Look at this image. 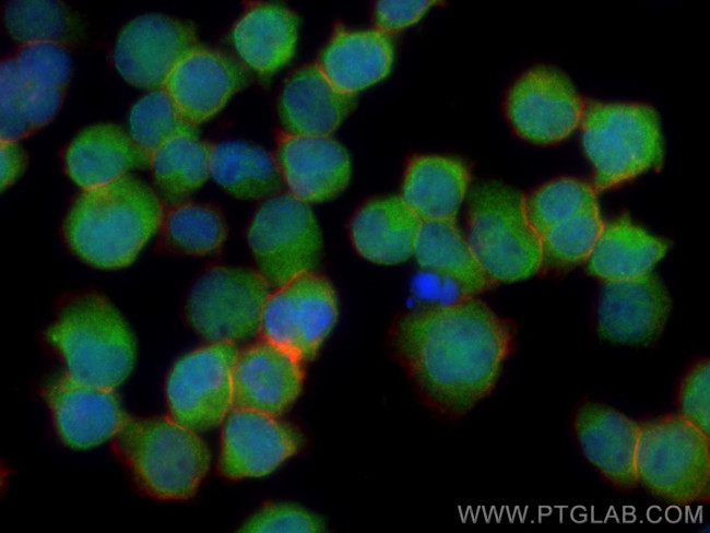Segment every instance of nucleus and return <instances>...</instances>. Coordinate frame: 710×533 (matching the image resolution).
Segmentation results:
<instances>
[{"mask_svg":"<svg viewBox=\"0 0 710 533\" xmlns=\"http://www.w3.org/2000/svg\"><path fill=\"white\" fill-rule=\"evenodd\" d=\"M163 218L159 197L141 179L127 174L82 190L66 215L62 235L70 250L87 264L120 269L135 260Z\"/></svg>","mask_w":710,"mask_h":533,"instance_id":"nucleus-2","label":"nucleus"},{"mask_svg":"<svg viewBox=\"0 0 710 533\" xmlns=\"http://www.w3.org/2000/svg\"><path fill=\"white\" fill-rule=\"evenodd\" d=\"M423 269L451 280L461 296H476L495 284L475 259L455 221H424L413 252Z\"/></svg>","mask_w":710,"mask_h":533,"instance_id":"nucleus-28","label":"nucleus"},{"mask_svg":"<svg viewBox=\"0 0 710 533\" xmlns=\"http://www.w3.org/2000/svg\"><path fill=\"white\" fill-rule=\"evenodd\" d=\"M638 485L677 506L710 500V436L676 413L640 422Z\"/></svg>","mask_w":710,"mask_h":533,"instance_id":"nucleus-7","label":"nucleus"},{"mask_svg":"<svg viewBox=\"0 0 710 533\" xmlns=\"http://www.w3.org/2000/svg\"><path fill=\"white\" fill-rule=\"evenodd\" d=\"M421 218L398 196L374 198L354 214L350 234L356 251L378 264H398L414 252Z\"/></svg>","mask_w":710,"mask_h":533,"instance_id":"nucleus-25","label":"nucleus"},{"mask_svg":"<svg viewBox=\"0 0 710 533\" xmlns=\"http://www.w3.org/2000/svg\"><path fill=\"white\" fill-rule=\"evenodd\" d=\"M603 225L595 206L548 228L540 236L542 270H565L587 261Z\"/></svg>","mask_w":710,"mask_h":533,"instance_id":"nucleus-33","label":"nucleus"},{"mask_svg":"<svg viewBox=\"0 0 710 533\" xmlns=\"http://www.w3.org/2000/svg\"><path fill=\"white\" fill-rule=\"evenodd\" d=\"M199 45L192 23L164 14H142L120 29L113 63L130 85L161 90L177 63Z\"/></svg>","mask_w":710,"mask_h":533,"instance_id":"nucleus-13","label":"nucleus"},{"mask_svg":"<svg viewBox=\"0 0 710 533\" xmlns=\"http://www.w3.org/2000/svg\"><path fill=\"white\" fill-rule=\"evenodd\" d=\"M14 59L28 85L67 90L72 74L67 46L51 42L25 44L19 47Z\"/></svg>","mask_w":710,"mask_h":533,"instance_id":"nucleus-36","label":"nucleus"},{"mask_svg":"<svg viewBox=\"0 0 710 533\" xmlns=\"http://www.w3.org/2000/svg\"><path fill=\"white\" fill-rule=\"evenodd\" d=\"M250 80V70L239 58L199 45L177 63L163 90L180 117L198 127L221 111Z\"/></svg>","mask_w":710,"mask_h":533,"instance_id":"nucleus-14","label":"nucleus"},{"mask_svg":"<svg viewBox=\"0 0 710 533\" xmlns=\"http://www.w3.org/2000/svg\"><path fill=\"white\" fill-rule=\"evenodd\" d=\"M270 294V284L259 271L212 266L192 286L186 319L211 343L248 341L260 333Z\"/></svg>","mask_w":710,"mask_h":533,"instance_id":"nucleus-8","label":"nucleus"},{"mask_svg":"<svg viewBox=\"0 0 710 533\" xmlns=\"http://www.w3.org/2000/svg\"><path fill=\"white\" fill-rule=\"evenodd\" d=\"M301 445L300 431L276 416L233 408L222 431L218 471L228 479L264 476Z\"/></svg>","mask_w":710,"mask_h":533,"instance_id":"nucleus-15","label":"nucleus"},{"mask_svg":"<svg viewBox=\"0 0 710 533\" xmlns=\"http://www.w3.org/2000/svg\"><path fill=\"white\" fill-rule=\"evenodd\" d=\"M2 20L7 33L21 45L51 42L71 46L82 36L78 15L60 1H8L2 8Z\"/></svg>","mask_w":710,"mask_h":533,"instance_id":"nucleus-31","label":"nucleus"},{"mask_svg":"<svg viewBox=\"0 0 710 533\" xmlns=\"http://www.w3.org/2000/svg\"><path fill=\"white\" fill-rule=\"evenodd\" d=\"M209 167L217 185L242 200L268 199L284 186L274 157L244 141L211 144Z\"/></svg>","mask_w":710,"mask_h":533,"instance_id":"nucleus-29","label":"nucleus"},{"mask_svg":"<svg viewBox=\"0 0 710 533\" xmlns=\"http://www.w3.org/2000/svg\"><path fill=\"white\" fill-rule=\"evenodd\" d=\"M583 100L561 71L537 66L509 88L505 112L513 131L534 144H554L580 125Z\"/></svg>","mask_w":710,"mask_h":533,"instance_id":"nucleus-12","label":"nucleus"},{"mask_svg":"<svg viewBox=\"0 0 710 533\" xmlns=\"http://www.w3.org/2000/svg\"><path fill=\"white\" fill-rule=\"evenodd\" d=\"M595 206L599 205L593 187L575 178L548 181L524 196L528 220L539 236L552 226Z\"/></svg>","mask_w":710,"mask_h":533,"instance_id":"nucleus-34","label":"nucleus"},{"mask_svg":"<svg viewBox=\"0 0 710 533\" xmlns=\"http://www.w3.org/2000/svg\"><path fill=\"white\" fill-rule=\"evenodd\" d=\"M672 308L670 294L652 272L605 282L596 307V329L614 343L650 345L663 332Z\"/></svg>","mask_w":710,"mask_h":533,"instance_id":"nucleus-16","label":"nucleus"},{"mask_svg":"<svg viewBox=\"0 0 710 533\" xmlns=\"http://www.w3.org/2000/svg\"><path fill=\"white\" fill-rule=\"evenodd\" d=\"M151 161L152 154L121 127L105 122L81 130L63 153L66 173L83 190L113 182L131 169H147Z\"/></svg>","mask_w":710,"mask_h":533,"instance_id":"nucleus-21","label":"nucleus"},{"mask_svg":"<svg viewBox=\"0 0 710 533\" xmlns=\"http://www.w3.org/2000/svg\"><path fill=\"white\" fill-rule=\"evenodd\" d=\"M211 144L199 137L178 134L152 155L151 171L159 199L169 205L185 202L210 176Z\"/></svg>","mask_w":710,"mask_h":533,"instance_id":"nucleus-30","label":"nucleus"},{"mask_svg":"<svg viewBox=\"0 0 710 533\" xmlns=\"http://www.w3.org/2000/svg\"><path fill=\"white\" fill-rule=\"evenodd\" d=\"M27 85L14 57L3 59L0 67L1 142H17L33 133L22 109V98Z\"/></svg>","mask_w":710,"mask_h":533,"instance_id":"nucleus-37","label":"nucleus"},{"mask_svg":"<svg viewBox=\"0 0 710 533\" xmlns=\"http://www.w3.org/2000/svg\"><path fill=\"white\" fill-rule=\"evenodd\" d=\"M471 182L468 165L442 155H415L406 165L402 200L424 221H455Z\"/></svg>","mask_w":710,"mask_h":533,"instance_id":"nucleus-26","label":"nucleus"},{"mask_svg":"<svg viewBox=\"0 0 710 533\" xmlns=\"http://www.w3.org/2000/svg\"><path fill=\"white\" fill-rule=\"evenodd\" d=\"M677 413L710 436V364L697 359L684 375L676 396Z\"/></svg>","mask_w":710,"mask_h":533,"instance_id":"nucleus-38","label":"nucleus"},{"mask_svg":"<svg viewBox=\"0 0 710 533\" xmlns=\"http://www.w3.org/2000/svg\"><path fill=\"white\" fill-rule=\"evenodd\" d=\"M111 447L138 488L158 500L191 498L210 467L205 442L169 415H128Z\"/></svg>","mask_w":710,"mask_h":533,"instance_id":"nucleus-4","label":"nucleus"},{"mask_svg":"<svg viewBox=\"0 0 710 533\" xmlns=\"http://www.w3.org/2000/svg\"><path fill=\"white\" fill-rule=\"evenodd\" d=\"M235 343H212L181 357L166 381L169 416L203 431L220 425L234 406Z\"/></svg>","mask_w":710,"mask_h":533,"instance_id":"nucleus-10","label":"nucleus"},{"mask_svg":"<svg viewBox=\"0 0 710 533\" xmlns=\"http://www.w3.org/2000/svg\"><path fill=\"white\" fill-rule=\"evenodd\" d=\"M298 15L285 5L249 2L230 31L238 58L262 78H269L293 59Z\"/></svg>","mask_w":710,"mask_h":533,"instance_id":"nucleus-23","label":"nucleus"},{"mask_svg":"<svg viewBox=\"0 0 710 533\" xmlns=\"http://www.w3.org/2000/svg\"><path fill=\"white\" fill-rule=\"evenodd\" d=\"M668 244L635 225L627 214L604 223L589 257L588 272L603 282L637 279L652 272Z\"/></svg>","mask_w":710,"mask_h":533,"instance_id":"nucleus-27","label":"nucleus"},{"mask_svg":"<svg viewBox=\"0 0 710 533\" xmlns=\"http://www.w3.org/2000/svg\"><path fill=\"white\" fill-rule=\"evenodd\" d=\"M43 396L59 437L73 449L113 439L128 416L115 390L78 382L67 374L50 381Z\"/></svg>","mask_w":710,"mask_h":533,"instance_id":"nucleus-20","label":"nucleus"},{"mask_svg":"<svg viewBox=\"0 0 710 533\" xmlns=\"http://www.w3.org/2000/svg\"><path fill=\"white\" fill-rule=\"evenodd\" d=\"M323 520L295 505L269 504L256 512L240 531L257 533H317L324 531Z\"/></svg>","mask_w":710,"mask_h":533,"instance_id":"nucleus-39","label":"nucleus"},{"mask_svg":"<svg viewBox=\"0 0 710 533\" xmlns=\"http://www.w3.org/2000/svg\"><path fill=\"white\" fill-rule=\"evenodd\" d=\"M580 126L596 193L660 168L662 135L659 116L651 106L584 100Z\"/></svg>","mask_w":710,"mask_h":533,"instance_id":"nucleus-6","label":"nucleus"},{"mask_svg":"<svg viewBox=\"0 0 710 533\" xmlns=\"http://www.w3.org/2000/svg\"><path fill=\"white\" fill-rule=\"evenodd\" d=\"M45 339L62 357L66 374L84 384L115 390L134 365L131 330L115 306L97 293L67 298Z\"/></svg>","mask_w":710,"mask_h":533,"instance_id":"nucleus-3","label":"nucleus"},{"mask_svg":"<svg viewBox=\"0 0 710 533\" xmlns=\"http://www.w3.org/2000/svg\"><path fill=\"white\" fill-rule=\"evenodd\" d=\"M304 379L301 360L261 339L238 350L233 372V408L277 417L297 400Z\"/></svg>","mask_w":710,"mask_h":533,"instance_id":"nucleus-18","label":"nucleus"},{"mask_svg":"<svg viewBox=\"0 0 710 533\" xmlns=\"http://www.w3.org/2000/svg\"><path fill=\"white\" fill-rule=\"evenodd\" d=\"M465 238L495 285L542 270L541 239L528 220L524 196L505 183L483 181L471 189Z\"/></svg>","mask_w":710,"mask_h":533,"instance_id":"nucleus-5","label":"nucleus"},{"mask_svg":"<svg viewBox=\"0 0 710 533\" xmlns=\"http://www.w3.org/2000/svg\"><path fill=\"white\" fill-rule=\"evenodd\" d=\"M393 56L389 34L377 28L351 31L336 23L317 66L336 90L356 95L389 74Z\"/></svg>","mask_w":710,"mask_h":533,"instance_id":"nucleus-24","label":"nucleus"},{"mask_svg":"<svg viewBox=\"0 0 710 533\" xmlns=\"http://www.w3.org/2000/svg\"><path fill=\"white\" fill-rule=\"evenodd\" d=\"M159 244L165 250L187 256L216 253L227 227L222 211L213 204L181 202L164 214Z\"/></svg>","mask_w":710,"mask_h":533,"instance_id":"nucleus-32","label":"nucleus"},{"mask_svg":"<svg viewBox=\"0 0 710 533\" xmlns=\"http://www.w3.org/2000/svg\"><path fill=\"white\" fill-rule=\"evenodd\" d=\"M389 340L421 402L454 419L492 394L514 350L516 328L476 296H461L401 313Z\"/></svg>","mask_w":710,"mask_h":533,"instance_id":"nucleus-1","label":"nucleus"},{"mask_svg":"<svg viewBox=\"0 0 710 533\" xmlns=\"http://www.w3.org/2000/svg\"><path fill=\"white\" fill-rule=\"evenodd\" d=\"M336 318L338 299L331 283L311 271L270 294L260 334L305 363L318 354Z\"/></svg>","mask_w":710,"mask_h":533,"instance_id":"nucleus-11","label":"nucleus"},{"mask_svg":"<svg viewBox=\"0 0 710 533\" xmlns=\"http://www.w3.org/2000/svg\"><path fill=\"white\" fill-rule=\"evenodd\" d=\"M1 190L12 185L25 170L27 155L17 142H0Z\"/></svg>","mask_w":710,"mask_h":533,"instance_id":"nucleus-42","label":"nucleus"},{"mask_svg":"<svg viewBox=\"0 0 710 533\" xmlns=\"http://www.w3.org/2000/svg\"><path fill=\"white\" fill-rule=\"evenodd\" d=\"M247 241L259 272L275 288L315 271L321 259L322 237L313 212L289 192L258 206Z\"/></svg>","mask_w":710,"mask_h":533,"instance_id":"nucleus-9","label":"nucleus"},{"mask_svg":"<svg viewBox=\"0 0 710 533\" xmlns=\"http://www.w3.org/2000/svg\"><path fill=\"white\" fill-rule=\"evenodd\" d=\"M355 104L356 95L336 90L317 63H311L288 75L279 97L277 114L286 133L331 137Z\"/></svg>","mask_w":710,"mask_h":533,"instance_id":"nucleus-22","label":"nucleus"},{"mask_svg":"<svg viewBox=\"0 0 710 533\" xmlns=\"http://www.w3.org/2000/svg\"><path fill=\"white\" fill-rule=\"evenodd\" d=\"M129 134L141 147L153 153L178 134L199 137V129L185 121L167 93L161 88L141 97L129 112Z\"/></svg>","mask_w":710,"mask_h":533,"instance_id":"nucleus-35","label":"nucleus"},{"mask_svg":"<svg viewBox=\"0 0 710 533\" xmlns=\"http://www.w3.org/2000/svg\"><path fill=\"white\" fill-rule=\"evenodd\" d=\"M274 159L289 193L309 204L336 197L347 186L351 161L331 137L294 135L277 131Z\"/></svg>","mask_w":710,"mask_h":533,"instance_id":"nucleus-19","label":"nucleus"},{"mask_svg":"<svg viewBox=\"0 0 710 533\" xmlns=\"http://www.w3.org/2000/svg\"><path fill=\"white\" fill-rule=\"evenodd\" d=\"M66 88L27 85L22 109L33 132L46 126L60 109Z\"/></svg>","mask_w":710,"mask_h":533,"instance_id":"nucleus-41","label":"nucleus"},{"mask_svg":"<svg viewBox=\"0 0 710 533\" xmlns=\"http://www.w3.org/2000/svg\"><path fill=\"white\" fill-rule=\"evenodd\" d=\"M572 429L587 461L615 489L638 486L636 457L640 422L606 404L583 401L573 412Z\"/></svg>","mask_w":710,"mask_h":533,"instance_id":"nucleus-17","label":"nucleus"},{"mask_svg":"<svg viewBox=\"0 0 710 533\" xmlns=\"http://www.w3.org/2000/svg\"><path fill=\"white\" fill-rule=\"evenodd\" d=\"M437 1H378L374 9L377 29L391 34L416 23Z\"/></svg>","mask_w":710,"mask_h":533,"instance_id":"nucleus-40","label":"nucleus"}]
</instances>
